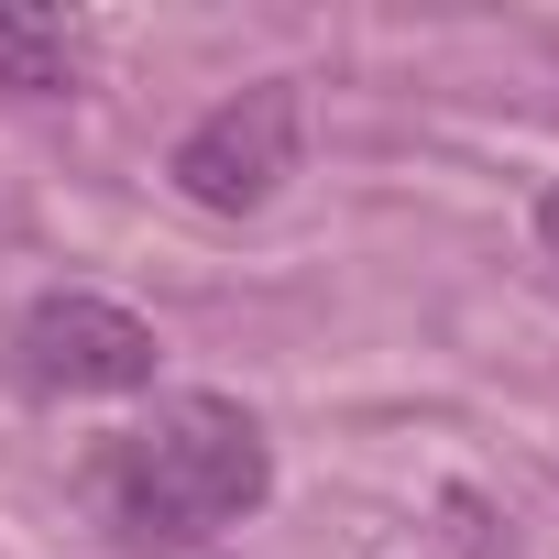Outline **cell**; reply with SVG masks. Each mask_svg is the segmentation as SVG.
I'll use <instances>...</instances> for the list:
<instances>
[{
    "label": "cell",
    "mask_w": 559,
    "mask_h": 559,
    "mask_svg": "<svg viewBox=\"0 0 559 559\" xmlns=\"http://www.w3.org/2000/svg\"><path fill=\"white\" fill-rule=\"evenodd\" d=\"M274 493V450L230 395H165L110 450V515L132 537H219Z\"/></svg>",
    "instance_id": "6da1fadb"
},
{
    "label": "cell",
    "mask_w": 559,
    "mask_h": 559,
    "mask_svg": "<svg viewBox=\"0 0 559 559\" xmlns=\"http://www.w3.org/2000/svg\"><path fill=\"white\" fill-rule=\"evenodd\" d=\"M176 198L209 209V219H252L274 209V187L297 176V78H263L241 99H219L187 143H176Z\"/></svg>",
    "instance_id": "7a4b0ae2"
},
{
    "label": "cell",
    "mask_w": 559,
    "mask_h": 559,
    "mask_svg": "<svg viewBox=\"0 0 559 559\" xmlns=\"http://www.w3.org/2000/svg\"><path fill=\"white\" fill-rule=\"evenodd\" d=\"M12 352H23V373H34L45 395H143L165 341H154L132 308H110V297H88V286H56V297H34V308L12 319Z\"/></svg>",
    "instance_id": "3957f363"
},
{
    "label": "cell",
    "mask_w": 559,
    "mask_h": 559,
    "mask_svg": "<svg viewBox=\"0 0 559 559\" xmlns=\"http://www.w3.org/2000/svg\"><path fill=\"white\" fill-rule=\"evenodd\" d=\"M0 88H78V45H67V23H45V12H12L0 0Z\"/></svg>",
    "instance_id": "277c9868"
},
{
    "label": "cell",
    "mask_w": 559,
    "mask_h": 559,
    "mask_svg": "<svg viewBox=\"0 0 559 559\" xmlns=\"http://www.w3.org/2000/svg\"><path fill=\"white\" fill-rule=\"evenodd\" d=\"M0 241H12V187H0Z\"/></svg>",
    "instance_id": "5b68a950"
},
{
    "label": "cell",
    "mask_w": 559,
    "mask_h": 559,
    "mask_svg": "<svg viewBox=\"0 0 559 559\" xmlns=\"http://www.w3.org/2000/svg\"><path fill=\"white\" fill-rule=\"evenodd\" d=\"M548 241H559V198H548Z\"/></svg>",
    "instance_id": "8992f818"
}]
</instances>
